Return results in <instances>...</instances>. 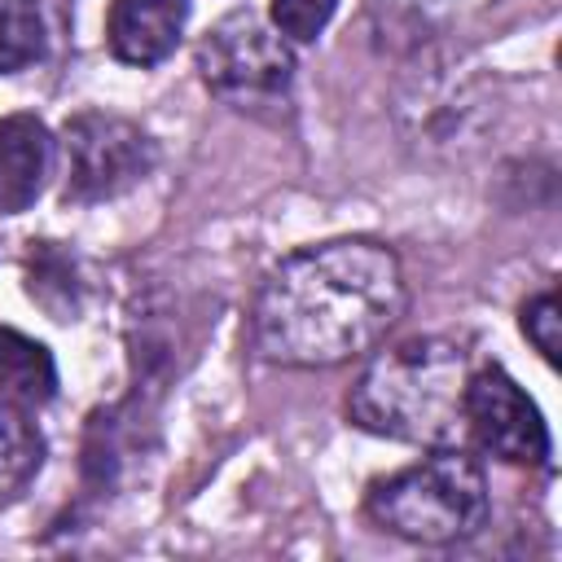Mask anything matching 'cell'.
Returning <instances> with one entry per match:
<instances>
[{
	"label": "cell",
	"mask_w": 562,
	"mask_h": 562,
	"mask_svg": "<svg viewBox=\"0 0 562 562\" xmlns=\"http://www.w3.org/2000/svg\"><path fill=\"white\" fill-rule=\"evenodd\" d=\"M408 307L400 255L373 237H329L285 255L255 294V342L272 364L329 369L373 351Z\"/></svg>",
	"instance_id": "cell-1"
},
{
	"label": "cell",
	"mask_w": 562,
	"mask_h": 562,
	"mask_svg": "<svg viewBox=\"0 0 562 562\" xmlns=\"http://www.w3.org/2000/svg\"><path fill=\"white\" fill-rule=\"evenodd\" d=\"M470 351L457 338H408L378 351L347 395V417L382 439L457 448L465 443Z\"/></svg>",
	"instance_id": "cell-2"
},
{
	"label": "cell",
	"mask_w": 562,
	"mask_h": 562,
	"mask_svg": "<svg viewBox=\"0 0 562 562\" xmlns=\"http://www.w3.org/2000/svg\"><path fill=\"white\" fill-rule=\"evenodd\" d=\"M487 474L474 452L430 448V457L378 479L364 496V514L413 544H457L487 522Z\"/></svg>",
	"instance_id": "cell-3"
},
{
	"label": "cell",
	"mask_w": 562,
	"mask_h": 562,
	"mask_svg": "<svg viewBox=\"0 0 562 562\" xmlns=\"http://www.w3.org/2000/svg\"><path fill=\"white\" fill-rule=\"evenodd\" d=\"M202 83L233 110H259L290 97L294 53L277 26L250 9L224 13L198 44Z\"/></svg>",
	"instance_id": "cell-4"
},
{
	"label": "cell",
	"mask_w": 562,
	"mask_h": 562,
	"mask_svg": "<svg viewBox=\"0 0 562 562\" xmlns=\"http://www.w3.org/2000/svg\"><path fill=\"white\" fill-rule=\"evenodd\" d=\"M61 162H66V184H61L66 202L92 206L136 189L154 171L158 149L140 123L110 110H79L61 127Z\"/></svg>",
	"instance_id": "cell-5"
},
{
	"label": "cell",
	"mask_w": 562,
	"mask_h": 562,
	"mask_svg": "<svg viewBox=\"0 0 562 562\" xmlns=\"http://www.w3.org/2000/svg\"><path fill=\"white\" fill-rule=\"evenodd\" d=\"M465 439L505 465H549L553 443L531 395L501 369L479 364L465 382Z\"/></svg>",
	"instance_id": "cell-6"
},
{
	"label": "cell",
	"mask_w": 562,
	"mask_h": 562,
	"mask_svg": "<svg viewBox=\"0 0 562 562\" xmlns=\"http://www.w3.org/2000/svg\"><path fill=\"white\" fill-rule=\"evenodd\" d=\"M189 22V0H110L105 44L123 66H158L176 53Z\"/></svg>",
	"instance_id": "cell-7"
},
{
	"label": "cell",
	"mask_w": 562,
	"mask_h": 562,
	"mask_svg": "<svg viewBox=\"0 0 562 562\" xmlns=\"http://www.w3.org/2000/svg\"><path fill=\"white\" fill-rule=\"evenodd\" d=\"M53 171V132L35 114L0 119V215L35 206Z\"/></svg>",
	"instance_id": "cell-8"
},
{
	"label": "cell",
	"mask_w": 562,
	"mask_h": 562,
	"mask_svg": "<svg viewBox=\"0 0 562 562\" xmlns=\"http://www.w3.org/2000/svg\"><path fill=\"white\" fill-rule=\"evenodd\" d=\"M57 395V364L44 342L31 334L0 325V400L18 408H44Z\"/></svg>",
	"instance_id": "cell-9"
},
{
	"label": "cell",
	"mask_w": 562,
	"mask_h": 562,
	"mask_svg": "<svg viewBox=\"0 0 562 562\" xmlns=\"http://www.w3.org/2000/svg\"><path fill=\"white\" fill-rule=\"evenodd\" d=\"M44 465V435L26 417V408L0 400V505L18 501Z\"/></svg>",
	"instance_id": "cell-10"
},
{
	"label": "cell",
	"mask_w": 562,
	"mask_h": 562,
	"mask_svg": "<svg viewBox=\"0 0 562 562\" xmlns=\"http://www.w3.org/2000/svg\"><path fill=\"white\" fill-rule=\"evenodd\" d=\"M48 48V26L40 0H0V75L35 66Z\"/></svg>",
	"instance_id": "cell-11"
},
{
	"label": "cell",
	"mask_w": 562,
	"mask_h": 562,
	"mask_svg": "<svg viewBox=\"0 0 562 562\" xmlns=\"http://www.w3.org/2000/svg\"><path fill=\"white\" fill-rule=\"evenodd\" d=\"M334 9H338V0H272L268 4V18H272V26L285 40L307 44V40H316L329 26Z\"/></svg>",
	"instance_id": "cell-12"
},
{
	"label": "cell",
	"mask_w": 562,
	"mask_h": 562,
	"mask_svg": "<svg viewBox=\"0 0 562 562\" xmlns=\"http://www.w3.org/2000/svg\"><path fill=\"white\" fill-rule=\"evenodd\" d=\"M518 325H522V334L531 338V347L553 364V360H558V325H562V316H558V294H553V290H540L536 299H527Z\"/></svg>",
	"instance_id": "cell-13"
}]
</instances>
